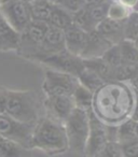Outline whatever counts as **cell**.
<instances>
[{
  "label": "cell",
  "instance_id": "8d00e7d4",
  "mask_svg": "<svg viewBox=\"0 0 138 157\" xmlns=\"http://www.w3.org/2000/svg\"><path fill=\"white\" fill-rule=\"evenodd\" d=\"M134 10H136V11H138V2H137V5H136V7H135V9Z\"/></svg>",
  "mask_w": 138,
  "mask_h": 157
},
{
  "label": "cell",
  "instance_id": "3957f363",
  "mask_svg": "<svg viewBox=\"0 0 138 157\" xmlns=\"http://www.w3.org/2000/svg\"><path fill=\"white\" fill-rule=\"evenodd\" d=\"M5 113L23 123L36 124L40 115V103L34 90H8Z\"/></svg>",
  "mask_w": 138,
  "mask_h": 157
},
{
  "label": "cell",
  "instance_id": "7402d4cb",
  "mask_svg": "<svg viewBox=\"0 0 138 157\" xmlns=\"http://www.w3.org/2000/svg\"><path fill=\"white\" fill-rule=\"evenodd\" d=\"M138 37V11L133 10L124 21V40L135 41Z\"/></svg>",
  "mask_w": 138,
  "mask_h": 157
},
{
  "label": "cell",
  "instance_id": "1f68e13d",
  "mask_svg": "<svg viewBox=\"0 0 138 157\" xmlns=\"http://www.w3.org/2000/svg\"><path fill=\"white\" fill-rule=\"evenodd\" d=\"M135 133L136 137L138 138V121H135Z\"/></svg>",
  "mask_w": 138,
  "mask_h": 157
},
{
  "label": "cell",
  "instance_id": "cb8c5ba5",
  "mask_svg": "<svg viewBox=\"0 0 138 157\" xmlns=\"http://www.w3.org/2000/svg\"><path fill=\"white\" fill-rule=\"evenodd\" d=\"M110 1L107 2L101 3V5L97 6H93V7H86L88 8V13L90 16L91 22L93 23V25L96 28L97 24L99 22L104 20V18L107 17V11H108V6H109Z\"/></svg>",
  "mask_w": 138,
  "mask_h": 157
},
{
  "label": "cell",
  "instance_id": "4dcf8cb0",
  "mask_svg": "<svg viewBox=\"0 0 138 157\" xmlns=\"http://www.w3.org/2000/svg\"><path fill=\"white\" fill-rule=\"evenodd\" d=\"M48 2H50V0H31L30 5H43Z\"/></svg>",
  "mask_w": 138,
  "mask_h": 157
},
{
  "label": "cell",
  "instance_id": "6da1fadb",
  "mask_svg": "<svg viewBox=\"0 0 138 157\" xmlns=\"http://www.w3.org/2000/svg\"><path fill=\"white\" fill-rule=\"evenodd\" d=\"M136 107V93L128 81H106L93 93L91 110L108 126H120L132 118Z\"/></svg>",
  "mask_w": 138,
  "mask_h": 157
},
{
  "label": "cell",
  "instance_id": "4fadbf2b",
  "mask_svg": "<svg viewBox=\"0 0 138 157\" xmlns=\"http://www.w3.org/2000/svg\"><path fill=\"white\" fill-rule=\"evenodd\" d=\"M88 35L89 31L84 30L82 27H80L76 23L69 25L67 28L64 29L66 50L71 54L80 57L84 46H85Z\"/></svg>",
  "mask_w": 138,
  "mask_h": 157
},
{
  "label": "cell",
  "instance_id": "9c48e42d",
  "mask_svg": "<svg viewBox=\"0 0 138 157\" xmlns=\"http://www.w3.org/2000/svg\"><path fill=\"white\" fill-rule=\"evenodd\" d=\"M90 114V132L86 142L85 152L86 156H99L104 146L109 141V127L104 124L93 114L92 110L89 111Z\"/></svg>",
  "mask_w": 138,
  "mask_h": 157
},
{
  "label": "cell",
  "instance_id": "603a6c76",
  "mask_svg": "<svg viewBox=\"0 0 138 157\" xmlns=\"http://www.w3.org/2000/svg\"><path fill=\"white\" fill-rule=\"evenodd\" d=\"M24 148L9 138L0 135V157H12L21 155Z\"/></svg>",
  "mask_w": 138,
  "mask_h": 157
},
{
  "label": "cell",
  "instance_id": "83f0119b",
  "mask_svg": "<svg viewBox=\"0 0 138 157\" xmlns=\"http://www.w3.org/2000/svg\"><path fill=\"white\" fill-rule=\"evenodd\" d=\"M8 88L0 87V113H5V101Z\"/></svg>",
  "mask_w": 138,
  "mask_h": 157
},
{
  "label": "cell",
  "instance_id": "f1b7e54d",
  "mask_svg": "<svg viewBox=\"0 0 138 157\" xmlns=\"http://www.w3.org/2000/svg\"><path fill=\"white\" fill-rule=\"evenodd\" d=\"M107 1H110V0H83L84 7H93V6L101 5V3L107 2Z\"/></svg>",
  "mask_w": 138,
  "mask_h": 157
},
{
  "label": "cell",
  "instance_id": "d4e9b609",
  "mask_svg": "<svg viewBox=\"0 0 138 157\" xmlns=\"http://www.w3.org/2000/svg\"><path fill=\"white\" fill-rule=\"evenodd\" d=\"M103 59L110 66L111 68L116 69L120 65H122V57H121L120 52V46L119 44H114V45L110 46L106 53L103 55Z\"/></svg>",
  "mask_w": 138,
  "mask_h": 157
},
{
  "label": "cell",
  "instance_id": "ba28073f",
  "mask_svg": "<svg viewBox=\"0 0 138 157\" xmlns=\"http://www.w3.org/2000/svg\"><path fill=\"white\" fill-rule=\"evenodd\" d=\"M0 13L18 33H22L33 21L30 3L21 0H10L0 6Z\"/></svg>",
  "mask_w": 138,
  "mask_h": 157
},
{
  "label": "cell",
  "instance_id": "44dd1931",
  "mask_svg": "<svg viewBox=\"0 0 138 157\" xmlns=\"http://www.w3.org/2000/svg\"><path fill=\"white\" fill-rule=\"evenodd\" d=\"M132 11L133 10L127 8L118 0H110L109 6H108L107 17L119 21V22H124Z\"/></svg>",
  "mask_w": 138,
  "mask_h": 157
},
{
  "label": "cell",
  "instance_id": "30bf717a",
  "mask_svg": "<svg viewBox=\"0 0 138 157\" xmlns=\"http://www.w3.org/2000/svg\"><path fill=\"white\" fill-rule=\"evenodd\" d=\"M38 61L45 65L48 68L67 72V73H70L76 76H78V74L84 67L83 59L69 53L67 50H64L56 54L44 56Z\"/></svg>",
  "mask_w": 138,
  "mask_h": 157
},
{
  "label": "cell",
  "instance_id": "484cf974",
  "mask_svg": "<svg viewBox=\"0 0 138 157\" xmlns=\"http://www.w3.org/2000/svg\"><path fill=\"white\" fill-rule=\"evenodd\" d=\"M52 2L43 3V5H30L33 20L48 23L51 14V10H52Z\"/></svg>",
  "mask_w": 138,
  "mask_h": 157
},
{
  "label": "cell",
  "instance_id": "d6986e66",
  "mask_svg": "<svg viewBox=\"0 0 138 157\" xmlns=\"http://www.w3.org/2000/svg\"><path fill=\"white\" fill-rule=\"evenodd\" d=\"M73 99L76 107L89 111L92 108L93 92L84 85H82L80 82H78L77 86L73 93Z\"/></svg>",
  "mask_w": 138,
  "mask_h": 157
},
{
  "label": "cell",
  "instance_id": "8fae6325",
  "mask_svg": "<svg viewBox=\"0 0 138 157\" xmlns=\"http://www.w3.org/2000/svg\"><path fill=\"white\" fill-rule=\"evenodd\" d=\"M43 107L46 115L64 123L76 105L73 96L58 95V96H45Z\"/></svg>",
  "mask_w": 138,
  "mask_h": 157
},
{
  "label": "cell",
  "instance_id": "5bb4252c",
  "mask_svg": "<svg viewBox=\"0 0 138 157\" xmlns=\"http://www.w3.org/2000/svg\"><path fill=\"white\" fill-rule=\"evenodd\" d=\"M110 46H112V44L106 40L96 29H93L89 31L88 40L80 57L82 59L98 58L105 54Z\"/></svg>",
  "mask_w": 138,
  "mask_h": 157
},
{
  "label": "cell",
  "instance_id": "5b68a950",
  "mask_svg": "<svg viewBox=\"0 0 138 157\" xmlns=\"http://www.w3.org/2000/svg\"><path fill=\"white\" fill-rule=\"evenodd\" d=\"M49 28L46 22L33 20L25 30L21 33V41L18 53L21 56L28 59H34L38 56L43 38Z\"/></svg>",
  "mask_w": 138,
  "mask_h": 157
},
{
  "label": "cell",
  "instance_id": "52a82bcc",
  "mask_svg": "<svg viewBox=\"0 0 138 157\" xmlns=\"http://www.w3.org/2000/svg\"><path fill=\"white\" fill-rule=\"evenodd\" d=\"M35 124L23 123L6 113H0V135L9 138L24 150H31V135Z\"/></svg>",
  "mask_w": 138,
  "mask_h": 157
},
{
  "label": "cell",
  "instance_id": "2e32d148",
  "mask_svg": "<svg viewBox=\"0 0 138 157\" xmlns=\"http://www.w3.org/2000/svg\"><path fill=\"white\" fill-rule=\"evenodd\" d=\"M21 33H18L0 13V52H18Z\"/></svg>",
  "mask_w": 138,
  "mask_h": 157
},
{
  "label": "cell",
  "instance_id": "ac0fdd59",
  "mask_svg": "<svg viewBox=\"0 0 138 157\" xmlns=\"http://www.w3.org/2000/svg\"><path fill=\"white\" fill-rule=\"evenodd\" d=\"M78 81L84 85L85 87H88L89 90H91L93 93L103 83H105V80L97 73L96 71H94L91 68L84 66L83 69L80 71V73L78 74Z\"/></svg>",
  "mask_w": 138,
  "mask_h": 157
},
{
  "label": "cell",
  "instance_id": "4316f807",
  "mask_svg": "<svg viewBox=\"0 0 138 157\" xmlns=\"http://www.w3.org/2000/svg\"><path fill=\"white\" fill-rule=\"evenodd\" d=\"M54 5H58L69 11L70 13H75V12L79 11L82 7H84L83 0H59L57 3Z\"/></svg>",
  "mask_w": 138,
  "mask_h": 157
},
{
  "label": "cell",
  "instance_id": "74e56055",
  "mask_svg": "<svg viewBox=\"0 0 138 157\" xmlns=\"http://www.w3.org/2000/svg\"><path fill=\"white\" fill-rule=\"evenodd\" d=\"M137 74H138V73H137Z\"/></svg>",
  "mask_w": 138,
  "mask_h": 157
},
{
  "label": "cell",
  "instance_id": "7a4b0ae2",
  "mask_svg": "<svg viewBox=\"0 0 138 157\" xmlns=\"http://www.w3.org/2000/svg\"><path fill=\"white\" fill-rule=\"evenodd\" d=\"M36 148L48 155L68 152V140L64 123L49 115L40 116L31 135V150Z\"/></svg>",
  "mask_w": 138,
  "mask_h": 157
},
{
  "label": "cell",
  "instance_id": "8992f818",
  "mask_svg": "<svg viewBox=\"0 0 138 157\" xmlns=\"http://www.w3.org/2000/svg\"><path fill=\"white\" fill-rule=\"evenodd\" d=\"M78 82L79 81L76 75L48 68L44 70L42 90L45 96H58V95L73 96Z\"/></svg>",
  "mask_w": 138,
  "mask_h": 157
},
{
  "label": "cell",
  "instance_id": "9a60e30c",
  "mask_svg": "<svg viewBox=\"0 0 138 157\" xmlns=\"http://www.w3.org/2000/svg\"><path fill=\"white\" fill-rule=\"evenodd\" d=\"M95 29L112 45L119 44L124 40V22L106 17L97 24Z\"/></svg>",
  "mask_w": 138,
  "mask_h": 157
},
{
  "label": "cell",
  "instance_id": "d6a6232c",
  "mask_svg": "<svg viewBox=\"0 0 138 157\" xmlns=\"http://www.w3.org/2000/svg\"><path fill=\"white\" fill-rule=\"evenodd\" d=\"M134 44H135V46H136V48H138V37H137V38H136V39H135V41H134Z\"/></svg>",
  "mask_w": 138,
  "mask_h": 157
},
{
  "label": "cell",
  "instance_id": "e0dca14e",
  "mask_svg": "<svg viewBox=\"0 0 138 157\" xmlns=\"http://www.w3.org/2000/svg\"><path fill=\"white\" fill-rule=\"evenodd\" d=\"M73 23V13L64 9L63 7L58 5L52 6V10H51L50 17H49L48 24L51 26L57 27L59 29H65L67 28L69 25Z\"/></svg>",
  "mask_w": 138,
  "mask_h": 157
},
{
  "label": "cell",
  "instance_id": "ffe728a7",
  "mask_svg": "<svg viewBox=\"0 0 138 157\" xmlns=\"http://www.w3.org/2000/svg\"><path fill=\"white\" fill-rule=\"evenodd\" d=\"M119 46L122 57V63L138 67V48L135 46L134 42L123 40L119 43Z\"/></svg>",
  "mask_w": 138,
  "mask_h": 157
},
{
  "label": "cell",
  "instance_id": "e575fe53",
  "mask_svg": "<svg viewBox=\"0 0 138 157\" xmlns=\"http://www.w3.org/2000/svg\"><path fill=\"white\" fill-rule=\"evenodd\" d=\"M23 2H26V3H31V0H21Z\"/></svg>",
  "mask_w": 138,
  "mask_h": 157
},
{
  "label": "cell",
  "instance_id": "7c38bea8",
  "mask_svg": "<svg viewBox=\"0 0 138 157\" xmlns=\"http://www.w3.org/2000/svg\"><path fill=\"white\" fill-rule=\"evenodd\" d=\"M64 50H66L64 30L49 25V28L43 38V41L40 45L39 54L35 58V60H39L42 57L56 54V53H59Z\"/></svg>",
  "mask_w": 138,
  "mask_h": 157
},
{
  "label": "cell",
  "instance_id": "f546056e",
  "mask_svg": "<svg viewBox=\"0 0 138 157\" xmlns=\"http://www.w3.org/2000/svg\"><path fill=\"white\" fill-rule=\"evenodd\" d=\"M118 1H120L121 3H123V5L126 6L127 8H129L132 10L135 9L136 5L138 2V0H118Z\"/></svg>",
  "mask_w": 138,
  "mask_h": 157
},
{
  "label": "cell",
  "instance_id": "277c9868",
  "mask_svg": "<svg viewBox=\"0 0 138 157\" xmlns=\"http://www.w3.org/2000/svg\"><path fill=\"white\" fill-rule=\"evenodd\" d=\"M89 111L75 107L73 112L64 122L68 140V152L75 155H84L85 152L86 142L90 132Z\"/></svg>",
  "mask_w": 138,
  "mask_h": 157
},
{
  "label": "cell",
  "instance_id": "836d02e7",
  "mask_svg": "<svg viewBox=\"0 0 138 157\" xmlns=\"http://www.w3.org/2000/svg\"><path fill=\"white\" fill-rule=\"evenodd\" d=\"M8 1H10V0H0V6L3 5V3H6V2H8Z\"/></svg>",
  "mask_w": 138,
  "mask_h": 157
},
{
  "label": "cell",
  "instance_id": "d590c367",
  "mask_svg": "<svg viewBox=\"0 0 138 157\" xmlns=\"http://www.w3.org/2000/svg\"><path fill=\"white\" fill-rule=\"evenodd\" d=\"M58 1L59 0H50V2H52V3H57Z\"/></svg>",
  "mask_w": 138,
  "mask_h": 157
}]
</instances>
